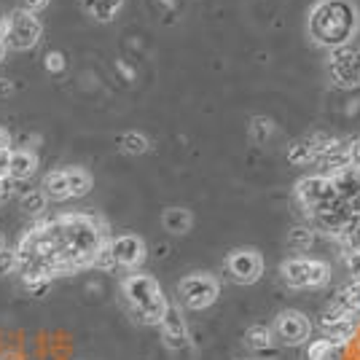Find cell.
<instances>
[{
    "mask_svg": "<svg viewBox=\"0 0 360 360\" xmlns=\"http://www.w3.org/2000/svg\"><path fill=\"white\" fill-rule=\"evenodd\" d=\"M333 183V191L339 196V202L345 205L349 218H360V167H345L328 175Z\"/></svg>",
    "mask_w": 360,
    "mask_h": 360,
    "instance_id": "cell-9",
    "label": "cell"
},
{
    "mask_svg": "<svg viewBox=\"0 0 360 360\" xmlns=\"http://www.w3.org/2000/svg\"><path fill=\"white\" fill-rule=\"evenodd\" d=\"M91 266L94 269H116V261H113V255H110V248H108V242L94 253L91 258Z\"/></svg>",
    "mask_w": 360,
    "mask_h": 360,
    "instance_id": "cell-26",
    "label": "cell"
},
{
    "mask_svg": "<svg viewBox=\"0 0 360 360\" xmlns=\"http://www.w3.org/2000/svg\"><path fill=\"white\" fill-rule=\"evenodd\" d=\"M44 196L46 199H70V188H68V175H65V169H54V172H49L44 180Z\"/></svg>",
    "mask_w": 360,
    "mask_h": 360,
    "instance_id": "cell-15",
    "label": "cell"
},
{
    "mask_svg": "<svg viewBox=\"0 0 360 360\" xmlns=\"http://www.w3.org/2000/svg\"><path fill=\"white\" fill-rule=\"evenodd\" d=\"M8 162H11V148L0 150V180L8 178Z\"/></svg>",
    "mask_w": 360,
    "mask_h": 360,
    "instance_id": "cell-31",
    "label": "cell"
},
{
    "mask_svg": "<svg viewBox=\"0 0 360 360\" xmlns=\"http://www.w3.org/2000/svg\"><path fill=\"white\" fill-rule=\"evenodd\" d=\"M119 148L124 153H129V156H140V153H146L150 148V143L143 132H124L119 137Z\"/></svg>",
    "mask_w": 360,
    "mask_h": 360,
    "instance_id": "cell-20",
    "label": "cell"
},
{
    "mask_svg": "<svg viewBox=\"0 0 360 360\" xmlns=\"http://www.w3.org/2000/svg\"><path fill=\"white\" fill-rule=\"evenodd\" d=\"M336 240L342 242V248H345V250L360 253V218H349V221L339 229Z\"/></svg>",
    "mask_w": 360,
    "mask_h": 360,
    "instance_id": "cell-18",
    "label": "cell"
},
{
    "mask_svg": "<svg viewBox=\"0 0 360 360\" xmlns=\"http://www.w3.org/2000/svg\"><path fill=\"white\" fill-rule=\"evenodd\" d=\"M159 328H162L165 345L172 352L188 347V328H186V320H183V315H180V309L175 304H167V312L162 317V323H159Z\"/></svg>",
    "mask_w": 360,
    "mask_h": 360,
    "instance_id": "cell-11",
    "label": "cell"
},
{
    "mask_svg": "<svg viewBox=\"0 0 360 360\" xmlns=\"http://www.w3.org/2000/svg\"><path fill=\"white\" fill-rule=\"evenodd\" d=\"M22 210L30 212V215H38V212L46 210V196L44 191H27L22 196Z\"/></svg>",
    "mask_w": 360,
    "mask_h": 360,
    "instance_id": "cell-23",
    "label": "cell"
},
{
    "mask_svg": "<svg viewBox=\"0 0 360 360\" xmlns=\"http://www.w3.org/2000/svg\"><path fill=\"white\" fill-rule=\"evenodd\" d=\"M0 360H22L16 352H6V355H0Z\"/></svg>",
    "mask_w": 360,
    "mask_h": 360,
    "instance_id": "cell-34",
    "label": "cell"
},
{
    "mask_svg": "<svg viewBox=\"0 0 360 360\" xmlns=\"http://www.w3.org/2000/svg\"><path fill=\"white\" fill-rule=\"evenodd\" d=\"M226 269L237 285H253L264 274V255L255 248H237L226 258Z\"/></svg>",
    "mask_w": 360,
    "mask_h": 360,
    "instance_id": "cell-6",
    "label": "cell"
},
{
    "mask_svg": "<svg viewBox=\"0 0 360 360\" xmlns=\"http://www.w3.org/2000/svg\"><path fill=\"white\" fill-rule=\"evenodd\" d=\"M68 175V188H70V196H84L91 191V175L81 167H70L65 169Z\"/></svg>",
    "mask_w": 360,
    "mask_h": 360,
    "instance_id": "cell-17",
    "label": "cell"
},
{
    "mask_svg": "<svg viewBox=\"0 0 360 360\" xmlns=\"http://www.w3.org/2000/svg\"><path fill=\"white\" fill-rule=\"evenodd\" d=\"M342 261H345V269H347V274H349V280H352V285H360V253L345 250Z\"/></svg>",
    "mask_w": 360,
    "mask_h": 360,
    "instance_id": "cell-24",
    "label": "cell"
},
{
    "mask_svg": "<svg viewBox=\"0 0 360 360\" xmlns=\"http://www.w3.org/2000/svg\"><path fill=\"white\" fill-rule=\"evenodd\" d=\"M288 242H290L296 250H307V248H312V242H315V231L307 229V226H296V229L290 231Z\"/></svg>",
    "mask_w": 360,
    "mask_h": 360,
    "instance_id": "cell-22",
    "label": "cell"
},
{
    "mask_svg": "<svg viewBox=\"0 0 360 360\" xmlns=\"http://www.w3.org/2000/svg\"><path fill=\"white\" fill-rule=\"evenodd\" d=\"M8 146H11V137H8V132L0 127V150H6Z\"/></svg>",
    "mask_w": 360,
    "mask_h": 360,
    "instance_id": "cell-33",
    "label": "cell"
},
{
    "mask_svg": "<svg viewBox=\"0 0 360 360\" xmlns=\"http://www.w3.org/2000/svg\"><path fill=\"white\" fill-rule=\"evenodd\" d=\"M271 333L288 347H299V345H307L309 342V336H312V323H309V317L299 312V309H285V312H280V315L274 317V328Z\"/></svg>",
    "mask_w": 360,
    "mask_h": 360,
    "instance_id": "cell-7",
    "label": "cell"
},
{
    "mask_svg": "<svg viewBox=\"0 0 360 360\" xmlns=\"http://www.w3.org/2000/svg\"><path fill=\"white\" fill-rule=\"evenodd\" d=\"M162 226L169 234H188L191 226H194V215L186 207H167L165 215H162Z\"/></svg>",
    "mask_w": 360,
    "mask_h": 360,
    "instance_id": "cell-14",
    "label": "cell"
},
{
    "mask_svg": "<svg viewBox=\"0 0 360 360\" xmlns=\"http://www.w3.org/2000/svg\"><path fill=\"white\" fill-rule=\"evenodd\" d=\"M271 135V121L269 119H253L250 124V137H253V143H266V137Z\"/></svg>",
    "mask_w": 360,
    "mask_h": 360,
    "instance_id": "cell-25",
    "label": "cell"
},
{
    "mask_svg": "<svg viewBox=\"0 0 360 360\" xmlns=\"http://www.w3.org/2000/svg\"><path fill=\"white\" fill-rule=\"evenodd\" d=\"M178 296L183 301V307H188V309H207L212 307L218 296H221V283L207 274V271H194V274H188V277H183L178 283Z\"/></svg>",
    "mask_w": 360,
    "mask_h": 360,
    "instance_id": "cell-4",
    "label": "cell"
},
{
    "mask_svg": "<svg viewBox=\"0 0 360 360\" xmlns=\"http://www.w3.org/2000/svg\"><path fill=\"white\" fill-rule=\"evenodd\" d=\"M108 248H110L116 266H121V269H137L146 261V242L137 234H121V237L108 242Z\"/></svg>",
    "mask_w": 360,
    "mask_h": 360,
    "instance_id": "cell-10",
    "label": "cell"
},
{
    "mask_svg": "<svg viewBox=\"0 0 360 360\" xmlns=\"http://www.w3.org/2000/svg\"><path fill=\"white\" fill-rule=\"evenodd\" d=\"M11 94H14V84L3 78V81H0V97H11Z\"/></svg>",
    "mask_w": 360,
    "mask_h": 360,
    "instance_id": "cell-32",
    "label": "cell"
},
{
    "mask_svg": "<svg viewBox=\"0 0 360 360\" xmlns=\"http://www.w3.org/2000/svg\"><path fill=\"white\" fill-rule=\"evenodd\" d=\"M19 266V261H16V250H0V274H11V271Z\"/></svg>",
    "mask_w": 360,
    "mask_h": 360,
    "instance_id": "cell-27",
    "label": "cell"
},
{
    "mask_svg": "<svg viewBox=\"0 0 360 360\" xmlns=\"http://www.w3.org/2000/svg\"><path fill=\"white\" fill-rule=\"evenodd\" d=\"M46 68H49L51 73H62V70H65V57H62L60 51H51V54L46 57Z\"/></svg>",
    "mask_w": 360,
    "mask_h": 360,
    "instance_id": "cell-28",
    "label": "cell"
},
{
    "mask_svg": "<svg viewBox=\"0 0 360 360\" xmlns=\"http://www.w3.org/2000/svg\"><path fill=\"white\" fill-rule=\"evenodd\" d=\"M307 360H339V349L336 345H330L328 339H315V342H309Z\"/></svg>",
    "mask_w": 360,
    "mask_h": 360,
    "instance_id": "cell-21",
    "label": "cell"
},
{
    "mask_svg": "<svg viewBox=\"0 0 360 360\" xmlns=\"http://www.w3.org/2000/svg\"><path fill=\"white\" fill-rule=\"evenodd\" d=\"M41 38V22L32 14L16 8L14 14L6 19V30H3V46L14 49V51H25L32 49Z\"/></svg>",
    "mask_w": 360,
    "mask_h": 360,
    "instance_id": "cell-5",
    "label": "cell"
},
{
    "mask_svg": "<svg viewBox=\"0 0 360 360\" xmlns=\"http://www.w3.org/2000/svg\"><path fill=\"white\" fill-rule=\"evenodd\" d=\"M245 345L255 349V352H264V349H269L274 345V339H271V330L266 326H250V328L245 330Z\"/></svg>",
    "mask_w": 360,
    "mask_h": 360,
    "instance_id": "cell-19",
    "label": "cell"
},
{
    "mask_svg": "<svg viewBox=\"0 0 360 360\" xmlns=\"http://www.w3.org/2000/svg\"><path fill=\"white\" fill-rule=\"evenodd\" d=\"M355 32H358V8L349 0H320L309 11L312 41L330 51L349 44Z\"/></svg>",
    "mask_w": 360,
    "mask_h": 360,
    "instance_id": "cell-1",
    "label": "cell"
},
{
    "mask_svg": "<svg viewBox=\"0 0 360 360\" xmlns=\"http://www.w3.org/2000/svg\"><path fill=\"white\" fill-rule=\"evenodd\" d=\"M330 137L328 135H309V137H301L296 140L290 150H288V159L293 162V165H309V162H317V156H320V150L326 148V143H328Z\"/></svg>",
    "mask_w": 360,
    "mask_h": 360,
    "instance_id": "cell-12",
    "label": "cell"
},
{
    "mask_svg": "<svg viewBox=\"0 0 360 360\" xmlns=\"http://www.w3.org/2000/svg\"><path fill=\"white\" fill-rule=\"evenodd\" d=\"M280 277L290 288H320L330 280V269L320 258H288L280 264Z\"/></svg>",
    "mask_w": 360,
    "mask_h": 360,
    "instance_id": "cell-3",
    "label": "cell"
},
{
    "mask_svg": "<svg viewBox=\"0 0 360 360\" xmlns=\"http://www.w3.org/2000/svg\"><path fill=\"white\" fill-rule=\"evenodd\" d=\"M330 75L333 84L342 89H358L360 86V49L342 46L330 54Z\"/></svg>",
    "mask_w": 360,
    "mask_h": 360,
    "instance_id": "cell-8",
    "label": "cell"
},
{
    "mask_svg": "<svg viewBox=\"0 0 360 360\" xmlns=\"http://www.w3.org/2000/svg\"><path fill=\"white\" fill-rule=\"evenodd\" d=\"M349 162L352 167H360V137L349 140Z\"/></svg>",
    "mask_w": 360,
    "mask_h": 360,
    "instance_id": "cell-30",
    "label": "cell"
},
{
    "mask_svg": "<svg viewBox=\"0 0 360 360\" xmlns=\"http://www.w3.org/2000/svg\"><path fill=\"white\" fill-rule=\"evenodd\" d=\"M46 3H49V0H22V11H27V14H38L41 8H46Z\"/></svg>",
    "mask_w": 360,
    "mask_h": 360,
    "instance_id": "cell-29",
    "label": "cell"
},
{
    "mask_svg": "<svg viewBox=\"0 0 360 360\" xmlns=\"http://www.w3.org/2000/svg\"><path fill=\"white\" fill-rule=\"evenodd\" d=\"M124 6V0H84V8L89 11L97 22H110L119 14V8Z\"/></svg>",
    "mask_w": 360,
    "mask_h": 360,
    "instance_id": "cell-16",
    "label": "cell"
},
{
    "mask_svg": "<svg viewBox=\"0 0 360 360\" xmlns=\"http://www.w3.org/2000/svg\"><path fill=\"white\" fill-rule=\"evenodd\" d=\"M38 159L32 150H11V162H8V180H27L35 175Z\"/></svg>",
    "mask_w": 360,
    "mask_h": 360,
    "instance_id": "cell-13",
    "label": "cell"
},
{
    "mask_svg": "<svg viewBox=\"0 0 360 360\" xmlns=\"http://www.w3.org/2000/svg\"><path fill=\"white\" fill-rule=\"evenodd\" d=\"M6 51H8V49H6V46H3V41H0V62H3V57H6Z\"/></svg>",
    "mask_w": 360,
    "mask_h": 360,
    "instance_id": "cell-36",
    "label": "cell"
},
{
    "mask_svg": "<svg viewBox=\"0 0 360 360\" xmlns=\"http://www.w3.org/2000/svg\"><path fill=\"white\" fill-rule=\"evenodd\" d=\"M0 250H3V240H0Z\"/></svg>",
    "mask_w": 360,
    "mask_h": 360,
    "instance_id": "cell-37",
    "label": "cell"
},
{
    "mask_svg": "<svg viewBox=\"0 0 360 360\" xmlns=\"http://www.w3.org/2000/svg\"><path fill=\"white\" fill-rule=\"evenodd\" d=\"M121 290H124V296H127L140 323H146V326H159L162 323L169 301H167L162 285L156 283V277L140 274V271L127 274L124 283H121Z\"/></svg>",
    "mask_w": 360,
    "mask_h": 360,
    "instance_id": "cell-2",
    "label": "cell"
},
{
    "mask_svg": "<svg viewBox=\"0 0 360 360\" xmlns=\"http://www.w3.org/2000/svg\"><path fill=\"white\" fill-rule=\"evenodd\" d=\"M3 30H6V19L0 16V41H3Z\"/></svg>",
    "mask_w": 360,
    "mask_h": 360,
    "instance_id": "cell-35",
    "label": "cell"
}]
</instances>
